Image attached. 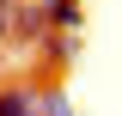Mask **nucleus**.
<instances>
[{
    "label": "nucleus",
    "instance_id": "nucleus-1",
    "mask_svg": "<svg viewBox=\"0 0 122 116\" xmlns=\"http://www.w3.org/2000/svg\"><path fill=\"white\" fill-rule=\"evenodd\" d=\"M0 116H37V86H30V79L0 86Z\"/></svg>",
    "mask_w": 122,
    "mask_h": 116
},
{
    "label": "nucleus",
    "instance_id": "nucleus-2",
    "mask_svg": "<svg viewBox=\"0 0 122 116\" xmlns=\"http://www.w3.org/2000/svg\"><path fill=\"white\" fill-rule=\"evenodd\" d=\"M43 18H49V31H79V25H86L79 0H49V6H43Z\"/></svg>",
    "mask_w": 122,
    "mask_h": 116
},
{
    "label": "nucleus",
    "instance_id": "nucleus-3",
    "mask_svg": "<svg viewBox=\"0 0 122 116\" xmlns=\"http://www.w3.org/2000/svg\"><path fill=\"white\" fill-rule=\"evenodd\" d=\"M37 43H43V55H49V61H73V55H79V31H55V37L43 31Z\"/></svg>",
    "mask_w": 122,
    "mask_h": 116
},
{
    "label": "nucleus",
    "instance_id": "nucleus-4",
    "mask_svg": "<svg viewBox=\"0 0 122 116\" xmlns=\"http://www.w3.org/2000/svg\"><path fill=\"white\" fill-rule=\"evenodd\" d=\"M37 116H73V104H67V92L43 79V86H37Z\"/></svg>",
    "mask_w": 122,
    "mask_h": 116
}]
</instances>
